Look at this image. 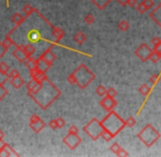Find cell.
I'll return each instance as SVG.
<instances>
[{
    "instance_id": "cell-1",
    "label": "cell",
    "mask_w": 161,
    "mask_h": 157,
    "mask_svg": "<svg viewBox=\"0 0 161 157\" xmlns=\"http://www.w3.org/2000/svg\"><path fill=\"white\" fill-rule=\"evenodd\" d=\"M100 122H101L103 130H108V132H111L113 134V136L117 135L119 133V131H122L126 127L125 121L113 110L108 111L105 118L102 121H100Z\"/></svg>"
},
{
    "instance_id": "cell-2",
    "label": "cell",
    "mask_w": 161,
    "mask_h": 157,
    "mask_svg": "<svg viewBox=\"0 0 161 157\" xmlns=\"http://www.w3.org/2000/svg\"><path fill=\"white\" fill-rule=\"evenodd\" d=\"M72 73H74L75 78H76V84L78 85L81 89H86V87L96 78L94 73L83 63L80 64Z\"/></svg>"
},
{
    "instance_id": "cell-3",
    "label": "cell",
    "mask_w": 161,
    "mask_h": 157,
    "mask_svg": "<svg viewBox=\"0 0 161 157\" xmlns=\"http://www.w3.org/2000/svg\"><path fill=\"white\" fill-rule=\"evenodd\" d=\"M160 138V132H158V130H156L150 123L145 125L139 133H137V139H139L147 147H151Z\"/></svg>"
},
{
    "instance_id": "cell-4",
    "label": "cell",
    "mask_w": 161,
    "mask_h": 157,
    "mask_svg": "<svg viewBox=\"0 0 161 157\" xmlns=\"http://www.w3.org/2000/svg\"><path fill=\"white\" fill-rule=\"evenodd\" d=\"M83 131L93 141H97L101 136V132L103 131V128L101 125V122L97 118H93L90 120V122L87 125L83 127Z\"/></svg>"
},
{
    "instance_id": "cell-5",
    "label": "cell",
    "mask_w": 161,
    "mask_h": 157,
    "mask_svg": "<svg viewBox=\"0 0 161 157\" xmlns=\"http://www.w3.org/2000/svg\"><path fill=\"white\" fill-rule=\"evenodd\" d=\"M153 49H150V47L147 44H142L137 49L135 50V55L137 58H139L142 62H146L147 60H149V56Z\"/></svg>"
},
{
    "instance_id": "cell-6",
    "label": "cell",
    "mask_w": 161,
    "mask_h": 157,
    "mask_svg": "<svg viewBox=\"0 0 161 157\" xmlns=\"http://www.w3.org/2000/svg\"><path fill=\"white\" fill-rule=\"evenodd\" d=\"M63 142H64L70 149H75L81 143V138L78 134L68 133L67 135L63 139Z\"/></svg>"
},
{
    "instance_id": "cell-7",
    "label": "cell",
    "mask_w": 161,
    "mask_h": 157,
    "mask_svg": "<svg viewBox=\"0 0 161 157\" xmlns=\"http://www.w3.org/2000/svg\"><path fill=\"white\" fill-rule=\"evenodd\" d=\"M100 105H101L106 111H111L116 107L117 102L114 97H110V96L105 95V96H103V98H102L101 100H100Z\"/></svg>"
},
{
    "instance_id": "cell-8",
    "label": "cell",
    "mask_w": 161,
    "mask_h": 157,
    "mask_svg": "<svg viewBox=\"0 0 161 157\" xmlns=\"http://www.w3.org/2000/svg\"><path fill=\"white\" fill-rule=\"evenodd\" d=\"M30 74H31V77H32V78H34V80L37 81V82H40V83H43L47 80L46 72H43V71L38 70L37 68L34 69V70H31Z\"/></svg>"
},
{
    "instance_id": "cell-9",
    "label": "cell",
    "mask_w": 161,
    "mask_h": 157,
    "mask_svg": "<svg viewBox=\"0 0 161 157\" xmlns=\"http://www.w3.org/2000/svg\"><path fill=\"white\" fill-rule=\"evenodd\" d=\"M42 86V83L37 82V81H35L34 78L30 81V82H28V84H26V89H28V95H32V94H35L36 92L40 89V87Z\"/></svg>"
},
{
    "instance_id": "cell-10",
    "label": "cell",
    "mask_w": 161,
    "mask_h": 157,
    "mask_svg": "<svg viewBox=\"0 0 161 157\" xmlns=\"http://www.w3.org/2000/svg\"><path fill=\"white\" fill-rule=\"evenodd\" d=\"M150 18L159 28H161V2L158 4V7L155 10L150 12Z\"/></svg>"
},
{
    "instance_id": "cell-11",
    "label": "cell",
    "mask_w": 161,
    "mask_h": 157,
    "mask_svg": "<svg viewBox=\"0 0 161 157\" xmlns=\"http://www.w3.org/2000/svg\"><path fill=\"white\" fill-rule=\"evenodd\" d=\"M40 59H43V60H45V61L53 64V62L55 61V59H56V55L54 53V51L52 50V47H49L48 49H46V50L41 55Z\"/></svg>"
},
{
    "instance_id": "cell-12",
    "label": "cell",
    "mask_w": 161,
    "mask_h": 157,
    "mask_svg": "<svg viewBox=\"0 0 161 157\" xmlns=\"http://www.w3.org/2000/svg\"><path fill=\"white\" fill-rule=\"evenodd\" d=\"M15 46H18L19 48H21L22 51H23V53H25L28 57H32L34 53H35V51H36L35 47H34L33 45H31V44H28V45H15Z\"/></svg>"
},
{
    "instance_id": "cell-13",
    "label": "cell",
    "mask_w": 161,
    "mask_h": 157,
    "mask_svg": "<svg viewBox=\"0 0 161 157\" xmlns=\"http://www.w3.org/2000/svg\"><path fill=\"white\" fill-rule=\"evenodd\" d=\"M52 36L54 37V39L56 40V43H58L60 39L64 38L65 31L63 30L62 28H58V26H56V28H52Z\"/></svg>"
},
{
    "instance_id": "cell-14",
    "label": "cell",
    "mask_w": 161,
    "mask_h": 157,
    "mask_svg": "<svg viewBox=\"0 0 161 157\" xmlns=\"http://www.w3.org/2000/svg\"><path fill=\"white\" fill-rule=\"evenodd\" d=\"M29 125H30V128L35 132V133H40V132L45 128V122L42 120V119H40V120L35 121V122H30Z\"/></svg>"
},
{
    "instance_id": "cell-15",
    "label": "cell",
    "mask_w": 161,
    "mask_h": 157,
    "mask_svg": "<svg viewBox=\"0 0 161 157\" xmlns=\"http://www.w3.org/2000/svg\"><path fill=\"white\" fill-rule=\"evenodd\" d=\"M12 55L14 56L15 58H17L18 60H19L20 62H24L26 59H28V56L25 55V53L22 51V49L21 48H19V47L17 46V48L13 50V53H12Z\"/></svg>"
},
{
    "instance_id": "cell-16",
    "label": "cell",
    "mask_w": 161,
    "mask_h": 157,
    "mask_svg": "<svg viewBox=\"0 0 161 157\" xmlns=\"http://www.w3.org/2000/svg\"><path fill=\"white\" fill-rule=\"evenodd\" d=\"M26 18L28 17H25V15L21 14V13H19V12H17L11 17V21L15 24V26H20L22 24V22H23Z\"/></svg>"
},
{
    "instance_id": "cell-17",
    "label": "cell",
    "mask_w": 161,
    "mask_h": 157,
    "mask_svg": "<svg viewBox=\"0 0 161 157\" xmlns=\"http://www.w3.org/2000/svg\"><path fill=\"white\" fill-rule=\"evenodd\" d=\"M10 83H11V85L14 87V89H21V87L24 85V80L19 75V77H15V78H11Z\"/></svg>"
},
{
    "instance_id": "cell-18",
    "label": "cell",
    "mask_w": 161,
    "mask_h": 157,
    "mask_svg": "<svg viewBox=\"0 0 161 157\" xmlns=\"http://www.w3.org/2000/svg\"><path fill=\"white\" fill-rule=\"evenodd\" d=\"M51 67H52V63H49V62L45 61V60H43V59H40V58L37 59V69L38 70L43 71V72H46Z\"/></svg>"
},
{
    "instance_id": "cell-19",
    "label": "cell",
    "mask_w": 161,
    "mask_h": 157,
    "mask_svg": "<svg viewBox=\"0 0 161 157\" xmlns=\"http://www.w3.org/2000/svg\"><path fill=\"white\" fill-rule=\"evenodd\" d=\"M151 89H153V87H150L148 84H142L139 86V89H138V92H139L140 94H142V96H145V97H148L149 95H150L151 93Z\"/></svg>"
},
{
    "instance_id": "cell-20",
    "label": "cell",
    "mask_w": 161,
    "mask_h": 157,
    "mask_svg": "<svg viewBox=\"0 0 161 157\" xmlns=\"http://www.w3.org/2000/svg\"><path fill=\"white\" fill-rule=\"evenodd\" d=\"M24 63H25V67L30 71L37 68V59H34V58H32V57H29L28 59L24 61Z\"/></svg>"
},
{
    "instance_id": "cell-21",
    "label": "cell",
    "mask_w": 161,
    "mask_h": 157,
    "mask_svg": "<svg viewBox=\"0 0 161 157\" xmlns=\"http://www.w3.org/2000/svg\"><path fill=\"white\" fill-rule=\"evenodd\" d=\"M74 40L77 43V44L82 45L83 43L87 40V35H86L85 33H82V32H78V33H76V34L74 35Z\"/></svg>"
},
{
    "instance_id": "cell-22",
    "label": "cell",
    "mask_w": 161,
    "mask_h": 157,
    "mask_svg": "<svg viewBox=\"0 0 161 157\" xmlns=\"http://www.w3.org/2000/svg\"><path fill=\"white\" fill-rule=\"evenodd\" d=\"M160 59L161 58H160V55H159V53H158V50L157 49H153L150 53V56H149V60H150L153 63H157Z\"/></svg>"
},
{
    "instance_id": "cell-23",
    "label": "cell",
    "mask_w": 161,
    "mask_h": 157,
    "mask_svg": "<svg viewBox=\"0 0 161 157\" xmlns=\"http://www.w3.org/2000/svg\"><path fill=\"white\" fill-rule=\"evenodd\" d=\"M117 28H119V30L122 31V32H126V31H128L129 30L128 21H126V20H121V21L119 22V24H117Z\"/></svg>"
},
{
    "instance_id": "cell-24",
    "label": "cell",
    "mask_w": 161,
    "mask_h": 157,
    "mask_svg": "<svg viewBox=\"0 0 161 157\" xmlns=\"http://www.w3.org/2000/svg\"><path fill=\"white\" fill-rule=\"evenodd\" d=\"M101 136L104 141H106V142H108V141H111L113 138H114L113 134L111 133V132H108V130H103V131L101 132Z\"/></svg>"
},
{
    "instance_id": "cell-25",
    "label": "cell",
    "mask_w": 161,
    "mask_h": 157,
    "mask_svg": "<svg viewBox=\"0 0 161 157\" xmlns=\"http://www.w3.org/2000/svg\"><path fill=\"white\" fill-rule=\"evenodd\" d=\"M34 10H35V9H33L30 4H25V6L22 8V11H23V13H24L25 17H29V15L32 14V13L34 12Z\"/></svg>"
},
{
    "instance_id": "cell-26",
    "label": "cell",
    "mask_w": 161,
    "mask_h": 157,
    "mask_svg": "<svg viewBox=\"0 0 161 157\" xmlns=\"http://www.w3.org/2000/svg\"><path fill=\"white\" fill-rule=\"evenodd\" d=\"M159 78L160 75L159 74H153L150 78H149V86L150 87H153L156 84L158 83V81H159Z\"/></svg>"
},
{
    "instance_id": "cell-27",
    "label": "cell",
    "mask_w": 161,
    "mask_h": 157,
    "mask_svg": "<svg viewBox=\"0 0 161 157\" xmlns=\"http://www.w3.org/2000/svg\"><path fill=\"white\" fill-rule=\"evenodd\" d=\"M136 123H137V121H136L135 117H133V116H129V117L125 120V125L128 128H133Z\"/></svg>"
},
{
    "instance_id": "cell-28",
    "label": "cell",
    "mask_w": 161,
    "mask_h": 157,
    "mask_svg": "<svg viewBox=\"0 0 161 157\" xmlns=\"http://www.w3.org/2000/svg\"><path fill=\"white\" fill-rule=\"evenodd\" d=\"M96 93L100 96V97H103V96L106 95V89L103 86V85H99V86L96 89Z\"/></svg>"
},
{
    "instance_id": "cell-29",
    "label": "cell",
    "mask_w": 161,
    "mask_h": 157,
    "mask_svg": "<svg viewBox=\"0 0 161 157\" xmlns=\"http://www.w3.org/2000/svg\"><path fill=\"white\" fill-rule=\"evenodd\" d=\"M94 21H96V18H94V15L91 14V13H89V14H87L85 17V22L88 24V25H91V24H93Z\"/></svg>"
},
{
    "instance_id": "cell-30",
    "label": "cell",
    "mask_w": 161,
    "mask_h": 157,
    "mask_svg": "<svg viewBox=\"0 0 161 157\" xmlns=\"http://www.w3.org/2000/svg\"><path fill=\"white\" fill-rule=\"evenodd\" d=\"M9 70H10V68H9V66H8L7 62H3V61L0 62V72L7 74V73L9 72Z\"/></svg>"
},
{
    "instance_id": "cell-31",
    "label": "cell",
    "mask_w": 161,
    "mask_h": 157,
    "mask_svg": "<svg viewBox=\"0 0 161 157\" xmlns=\"http://www.w3.org/2000/svg\"><path fill=\"white\" fill-rule=\"evenodd\" d=\"M160 43H161V37L159 36H155L153 39H151V44H153V49H158V47L160 46Z\"/></svg>"
},
{
    "instance_id": "cell-32",
    "label": "cell",
    "mask_w": 161,
    "mask_h": 157,
    "mask_svg": "<svg viewBox=\"0 0 161 157\" xmlns=\"http://www.w3.org/2000/svg\"><path fill=\"white\" fill-rule=\"evenodd\" d=\"M136 9H137L138 12L142 13H142H145L147 10H148V9L146 8V6H145V4L142 3V2H139V3L136 4Z\"/></svg>"
},
{
    "instance_id": "cell-33",
    "label": "cell",
    "mask_w": 161,
    "mask_h": 157,
    "mask_svg": "<svg viewBox=\"0 0 161 157\" xmlns=\"http://www.w3.org/2000/svg\"><path fill=\"white\" fill-rule=\"evenodd\" d=\"M106 95L110 96V97H116L117 96V91L114 87H110V89H106Z\"/></svg>"
},
{
    "instance_id": "cell-34",
    "label": "cell",
    "mask_w": 161,
    "mask_h": 157,
    "mask_svg": "<svg viewBox=\"0 0 161 157\" xmlns=\"http://www.w3.org/2000/svg\"><path fill=\"white\" fill-rule=\"evenodd\" d=\"M19 75H20V72L17 70V69L9 70V72L7 73V77H8V78H15V77H19Z\"/></svg>"
},
{
    "instance_id": "cell-35",
    "label": "cell",
    "mask_w": 161,
    "mask_h": 157,
    "mask_svg": "<svg viewBox=\"0 0 161 157\" xmlns=\"http://www.w3.org/2000/svg\"><path fill=\"white\" fill-rule=\"evenodd\" d=\"M110 149L113 152V153L116 155L117 153H119V151L121 149V146H119V144L117 142H115V143H113L112 145H111V147H110Z\"/></svg>"
},
{
    "instance_id": "cell-36",
    "label": "cell",
    "mask_w": 161,
    "mask_h": 157,
    "mask_svg": "<svg viewBox=\"0 0 161 157\" xmlns=\"http://www.w3.org/2000/svg\"><path fill=\"white\" fill-rule=\"evenodd\" d=\"M8 49L9 48L3 44V43H0V58H2L4 55H6L7 51H8Z\"/></svg>"
},
{
    "instance_id": "cell-37",
    "label": "cell",
    "mask_w": 161,
    "mask_h": 157,
    "mask_svg": "<svg viewBox=\"0 0 161 157\" xmlns=\"http://www.w3.org/2000/svg\"><path fill=\"white\" fill-rule=\"evenodd\" d=\"M56 122H57V128H58V129H62V128H64L65 124H66L65 119H63L62 117H58L57 119H56Z\"/></svg>"
},
{
    "instance_id": "cell-38",
    "label": "cell",
    "mask_w": 161,
    "mask_h": 157,
    "mask_svg": "<svg viewBox=\"0 0 161 157\" xmlns=\"http://www.w3.org/2000/svg\"><path fill=\"white\" fill-rule=\"evenodd\" d=\"M142 3L146 6V8L148 9V10H150L153 7V4H155V2H153V0H142Z\"/></svg>"
},
{
    "instance_id": "cell-39",
    "label": "cell",
    "mask_w": 161,
    "mask_h": 157,
    "mask_svg": "<svg viewBox=\"0 0 161 157\" xmlns=\"http://www.w3.org/2000/svg\"><path fill=\"white\" fill-rule=\"evenodd\" d=\"M7 81H8V77H7V74L0 72V86L4 85V83H6Z\"/></svg>"
},
{
    "instance_id": "cell-40",
    "label": "cell",
    "mask_w": 161,
    "mask_h": 157,
    "mask_svg": "<svg viewBox=\"0 0 161 157\" xmlns=\"http://www.w3.org/2000/svg\"><path fill=\"white\" fill-rule=\"evenodd\" d=\"M79 129L76 125H70L69 129H68V133H72V134H78Z\"/></svg>"
},
{
    "instance_id": "cell-41",
    "label": "cell",
    "mask_w": 161,
    "mask_h": 157,
    "mask_svg": "<svg viewBox=\"0 0 161 157\" xmlns=\"http://www.w3.org/2000/svg\"><path fill=\"white\" fill-rule=\"evenodd\" d=\"M48 125H49V128H51L52 130L58 129V128H57V122H56V119H54V120H51V121H49Z\"/></svg>"
},
{
    "instance_id": "cell-42",
    "label": "cell",
    "mask_w": 161,
    "mask_h": 157,
    "mask_svg": "<svg viewBox=\"0 0 161 157\" xmlns=\"http://www.w3.org/2000/svg\"><path fill=\"white\" fill-rule=\"evenodd\" d=\"M116 155L119 156V157H121V156L126 157V156H129V153H128V152H126V149H122V147H121V149H119V153H117Z\"/></svg>"
},
{
    "instance_id": "cell-43",
    "label": "cell",
    "mask_w": 161,
    "mask_h": 157,
    "mask_svg": "<svg viewBox=\"0 0 161 157\" xmlns=\"http://www.w3.org/2000/svg\"><path fill=\"white\" fill-rule=\"evenodd\" d=\"M67 81H68V83H70V84H76V78H75L74 73L69 74V77L67 78Z\"/></svg>"
},
{
    "instance_id": "cell-44",
    "label": "cell",
    "mask_w": 161,
    "mask_h": 157,
    "mask_svg": "<svg viewBox=\"0 0 161 157\" xmlns=\"http://www.w3.org/2000/svg\"><path fill=\"white\" fill-rule=\"evenodd\" d=\"M7 94H8V91H7V89H4L3 85H2V86H0V97L3 98L4 96L7 95Z\"/></svg>"
},
{
    "instance_id": "cell-45",
    "label": "cell",
    "mask_w": 161,
    "mask_h": 157,
    "mask_svg": "<svg viewBox=\"0 0 161 157\" xmlns=\"http://www.w3.org/2000/svg\"><path fill=\"white\" fill-rule=\"evenodd\" d=\"M136 4H137V0H128L126 6H128L129 8H135Z\"/></svg>"
},
{
    "instance_id": "cell-46",
    "label": "cell",
    "mask_w": 161,
    "mask_h": 157,
    "mask_svg": "<svg viewBox=\"0 0 161 157\" xmlns=\"http://www.w3.org/2000/svg\"><path fill=\"white\" fill-rule=\"evenodd\" d=\"M40 117H38L37 115H32L30 117V122H35V121H37V120H40Z\"/></svg>"
},
{
    "instance_id": "cell-47",
    "label": "cell",
    "mask_w": 161,
    "mask_h": 157,
    "mask_svg": "<svg viewBox=\"0 0 161 157\" xmlns=\"http://www.w3.org/2000/svg\"><path fill=\"white\" fill-rule=\"evenodd\" d=\"M116 1H117V3H119V6L125 7L126 4H127V1H128V0H116Z\"/></svg>"
},
{
    "instance_id": "cell-48",
    "label": "cell",
    "mask_w": 161,
    "mask_h": 157,
    "mask_svg": "<svg viewBox=\"0 0 161 157\" xmlns=\"http://www.w3.org/2000/svg\"><path fill=\"white\" fill-rule=\"evenodd\" d=\"M6 144H7V143H4L2 140H0V152H1L2 149H3V147L6 146Z\"/></svg>"
},
{
    "instance_id": "cell-49",
    "label": "cell",
    "mask_w": 161,
    "mask_h": 157,
    "mask_svg": "<svg viewBox=\"0 0 161 157\" xmlns=\"http://www.w3.org/2000/svg\"><path fill=\"white\" fill-rule=\"evenodd\" d=\"M3 138H4V132L0 129V140H3Z\"/></svg>"
},
{
    "instance_id": "cell-50",
    "label": "cell",
    "mask_w": 161,
    "mask_h": 157,
    "mask_svg": "<svg viewBox=\"0 0 161 157\" xmlns=\"http://www.w3.org/2000/svg\"><path fill=\"white\" fill-rule=\"evenodd\" d=\"M157 50H158V53H159V55H160V58H161V43H160V46L158 47V49H157Z\"/></svg>"
},
{
    "instance_id": "cell-51",
    "label": "cell",
    "mask_w": 161,
    "mask_h": 157,
    "mask_svg": "<svg viewBox=\"0 0 161 157\" xmlns=\"http://www.w3.org/2000/svg\"><path fill=\"white\" fill-rule=\"evenodd\" d=\"M1 99H2V98H1V97H0V100H1Z\"/></svg>"
}]
</instances>
